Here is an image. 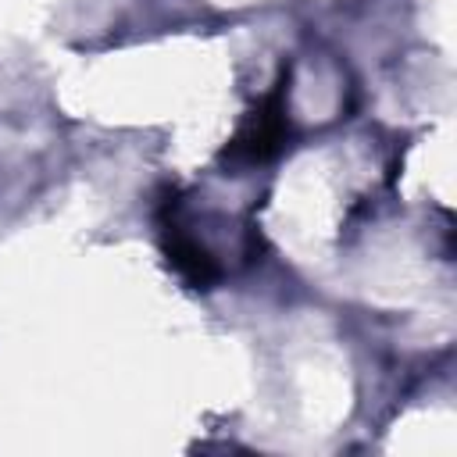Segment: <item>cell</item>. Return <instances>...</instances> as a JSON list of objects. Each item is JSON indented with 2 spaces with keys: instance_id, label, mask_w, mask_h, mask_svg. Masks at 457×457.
Instances as JSON below:
<instances>
[{
  "instance_id": "6da1fadb",
  "label": "cell",
  "mask_w": 457,
  "mask_h": 457,
  "mask_svg": "<svg viewBox=\"0 0 457 457\" xmlns=\"http://www.w3.org/2000/svg\"><path fill=\"white\" fill-rule=\"evenodd\" d=\"M286 132H289V118H286V79H278L275 89L246 114V121L228 139V146L221 150V157L225 161H236V164L268 161V157H275L282 150Z\"/></svg>"
},
{
  "instance_id": "7a4b0ae2",
  "label": "cell",
  "mask_w": 457,
  "mask_h": 457,
  "mask_svg": "<svg viewBox=\"0 0 457 457\" xmlns=\"http://www.w3.org/2000/svg\"><path fill=\"white\" fill-rule=\"evenodd\" d=\"M161 228H164V253H168L171 268H175L189 286L207 289V286L218 278V264H214V257H211L196 239H189L175 221H164Z\"/></svg>"
}]
</instances>
